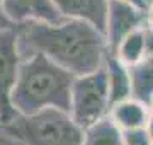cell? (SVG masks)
<instances>
[{"label": "cell", "instance_id": "obj_4", "mask_svg": "<svg viewBox=\"0 0 153 145\" xmlns=\"http://www.w3.org/2000/svg\"><path fill=\"white\" fill-rule=\"evenodd\" d=\"M111 92L105 65L95 72L76 75L71 87L70 114L83 130L111 113Z\"/></svg>", "mask_w": 153, "mask_h": 145}, {"label": "cell", "instance_id": "obj_17", "mask_svg": "<svg viewBox=\"0 0 153 145\" xmlns=\"http://www.w3.org/2000/svg\"><path fill=\"white\" fill-rule=\"evenodd\" d=\"M146 132H148V137L152 140V145H153V108L150 109V116H148V121H146Z\"/></svg>", "mask_w": 153, "mask_h": 145}, {"label": "cell", "instance_id": "obj_6", "mask_svg": "<svg viewBox=\"0 0 153 145\" xmlns=\"http://www.w3.org/2000/svg\"><path fill=\"white\" fill-rule=\"evenodd\" d=\"M145 26H148V10L126 0H109L105 38L111 53H116L126 36Z\"/></svg>", "mask_w": 153, "mask_h": 145}, {"label": "cell", "instance_id": "obj_21", "mask_svg": "<svg viewBox=\"0 0 153 145\" xmlns=\"http://www.w3.org/2000/svg\"><path fill=\"white\" fill-rule=\"evenodd\" d=\"M148 4H150V0H148Z\"/></svg>", "mask_w": 153, "mask_h": 145}, {"label": "cell", "instance_id": "obj_11", "mask_svg": "<svg viewBox=\"0 0 153 145\" xmlns=\"http://www.w3.org/2000/svg\"><path fill=\"white\" fill-rule=\"evenodd\" d=\"M133 84V97L152 108L153 97V53L145 55L141 60L129 67Z\"/></svg>", "mask_w": 153, "mask_h": 145}, {"label": "cell", "instance_id": "obj_16", "mask_svg": "<svg viewBox=\"0 0 153 145\" xmlns=\"http://www.w3.org/2000/svg\"><path fill=\"white\" fill-rule=\"evenodd\" d=\"M145 33H146V55L153 53V26L148 24L145 28Z\"/></svg>", "mask_w": 153, "mask_h": 145}, {"label": "cell", "instance_id": "obj_20", "mask_svg": "<svg viewBox=\"0 0 153 145\" xmlns=\"http://www.w3.org/2000/svg\"><path fill=\"white\" fill-rule=\"evenodd\" d=\"M152 108H153V97H152Z\"/></svg>", "mask_w": 153, "mask_h": 145}, {"label": "cell", "instance_id": "obj_18", "mask_svg": "<svg viewBox=\"0 0 153 145\" xmlns=\"http://www.w3.org/2000/svg\"><path fill=\"white\" fill-rule=\"evenodd\" d=\"M126 2H131V4H134V5L141 7V9H145V10H148V0H126Z\"/></svg>", "mask_w": 153, "mask_h": 145}, {"label": "cell", "instance_id": "obj_10", "mask_svg": "<svg viewBox=\"0 0 153 145\" xmlns=\"http://www.w3.org/2000/svg\"><path fill=\"white\" fill-rule=\"evenodd\" d=\"M105 70L109 78V92H111V104H116L119 101L133 97V84L129 67L124 65L116 55L109 53L105 58ZM112 108V106H111Z\"/></svg>", "mask_w": 153, "mask_h": 145}, {"label": "cell", "instance_id": "obj_5", "mask_svg": "<svg viewBox=\"0 0 153 145\" xmlns=\"http://www.w3.org/2000/svg\"><path fill=\"white\" fill-rule=\"evenodd\" d=\"M21 51L17 43V29L7 28L0 31V126H7L19 113L12 106V90L16 85Z\"/></svg>", "mask_w": 153, "mask_h": 145}, {"label": "cell", "instance_id": "obj_8", "mask_svg": "<svg viewBox=\"0 0 153 145\" xmlns=\"http://www.w3.org/2000/svg\"><path fill=\"white\" fill-rule=\"evenodd\" d=\"M66 19H80L105 34L109 0H53Z\"/></svg>", "mask_w": 153, "mask_h": 145}, {"label": "cell", "instance_id": "obj_3", "mask_svg": "<svg viewBox=\"0 0 153 145\" xmlns=\"http://www.w3.org/2000/svg\"><path fill=\"white\" fill-rule=\"evenodd\" d=\"M22 145H82L85 130L70 111L49 108L34 114H17L4 126Z\"/></svg>", "mask_w": 153, "mask_h": 145}, {"label": "cell", "instance_id": "obj_15", "mask_svg": "<svg viewBox=\"0 0 153 145\" xmlns=\"http://www.w3.org/2000/svg\"><path fill=\"white\" fill-rule=\"evenodd\" d=\"M14 26L16 24H12L9 21V17L5 16V12H4V0H0V31L7 28H14Z\"/></svg>", "mask_w": 153, "mask_h": 145}, {"label": "cell", "instance_id": "obj_1", "mask_svg": "<svg viewBox=\"0 0 153 145\" xmlns=\"http://www.w3.org/2000/svg\"><path fill=\"white\" fill-rule=\"evenodd\" d=\"M16 29L22 58L43 53L73 75L99 70L111 53L105 34L80 19H65L60 24L27 21L16 24Z\"/></svg>", "mask_w": 153, "mask_h": 145}, {"label": "cell", "instance_id": "obj_2", "mask_svg": "<svg viewBox=\"0 0 153 145\" xmlns=\"http://www.w3.org/2000/svg\"><path fill=\"white\" fill-rule=\"evenodd\" d=\"M75 77L43 53L24 56L12 90V106L19 114L58 108L70 111Z\"/></svg>", "mask_w": 153, "mask_h": 145}, {"label": "cell", "instance_id": "obj_9", "mask_svg": "<svg viewBox=\"0 0 153 145\" xmlns=\"http://www.w3.org/2000/svg\"><path fill=\"white\" fill-rule=\"evenodd\" d=\"M152 108L141 102V101L129 97V99L119 101L111 108V118L117 123L121 130H133V128H145L150 116Z\"/></svg>", "mask_w": 153, "mask_h": 145}, {"label": "cell", "instance_id": "obj_19", "mask_svg": "<svg viewBox=\"0 0 153 145\" xmlns=\"http://www.w3.org/2000/svg\"><path fill=\"white\" fill-rule=\"evenodd\" d=\"M148 24L153 26V0H150V5H148Z\"/></svg>", "mask_w": 153, "mask_h": 145}, {"label": "cell", "instance_id": "obj_14", "mask_svg": "<svg viewBox=\"0 0 153 145\" xmlns=\"http://www.w3.org/2000/svg\"><path fill=\"white\" fill-rule=\"evenodd\" d=\"M123 137H124V145H152L146 128L123 130Z\"/></svg>", "mask_w": 153, "mask_h": 145}, {"label": "cell", "instance_id": "obj_12", "mask_svg": "<svg viewBox=\"0 0 153 145\" xmlns=\"http://www.w3.org/2000/svg\"><path fill=\"white\" fill-rule=\"evenodd\" d=\"M82 145H124L123 130L111 118V114H107L105 118L85 128Z\"/></svg>", "mask_w": 153, "mask_h": 145}, {"label": "cell", "instance_id": "obj_13", "mask_svg": "<svg viewBox=\"0 0 153 145\" xmlns=\"http://www.w3.org/2000/svg\"><path fill=\"white\" fill-rule=\"evenodd\" d=\"M145 28H140L136 31H133L129 36H126L123 39V43L117 46L116 53H112L128 67L138 63L146 55V33H145Z\"/></svg>", "mask_w": 153, "mask_h": 145}, {"label": "cell", "instance_id": "obj_7", "mask_svg": "<svg viewBox=\"0 0 153 145\" xmlns=\"http://www.w3.org/2000/svg\"><path fill=\"white\" fill-rule=\"evenodd\" d=\"M4 12L12 24L27 21L60 24L66 19L53 0H4Z\"/></svg>", "mask_w": 153, "mask_h": 145}]
</instances>
